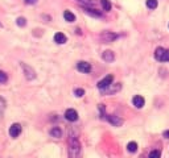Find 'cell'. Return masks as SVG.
Returning <instances> with one entry per match:
<instances>
[{
	"instance_id": "cell-1",
	"label": "cell",
	"mask_w": 169,
	"mask_h": 158,
	"mask_svg": "<svg viewBox=\"0 0 169 158\" xmlns=\"http://www.w3.org/2000/svg\"><path fill=\"white\" fill-rule=\"evenodd\" d=\"M81 154V144L77 137L70 136L69 138V156L70 157H78Z\"/></svg>"
},
{
	"instance_id": "cell-2",
	"label": "cell",
	"mask_w": 169,
	"mask_h": 158,
	"mask_svg": "<svg viewBox=\"0 0 169 158\" xmlns=\"http://www.w3.org/2000/svg\"><path fill=\"white\" fill-rule=\"evenodd\" d=\"M120 88H122L120 83H115V84H112V83H111L108 87H106V88L100 90V91H102L103 95H114V94H116L118 91H120Z\"/></svg>"
},
{
	"instance_id": "cell-3",
	"label": "cell",
	"mask_w": 169,
	"mask_h": 158,
	"mask_svg": "<svg viewBox=\"0 0 169 158\" xmlns=\"http://www.w3.org/2000/svg\"><path fill=\"white\" fill-rule=\"evenodd\" d=\"M118 37H119V36H118L116 33H112V32H103L102 34H100V38H102V41H103V42H106V44L115 41Z\"/></svg>"
},
{
	"instance_id": "cell-4",
	"label": "cell",
	"mask_w": 169,
	"mask_h": 158,
	"mask_svg": "<svg viewBox=\"0 0 169 158\" xmlns=\"http://www.w3.org/2000/svg\"><path fill=\"white\" fill-rule=\"evenodd\" d=\"M21 67H23L24 74H25V78H27L28 81H32V79L36 78V73H35V70H33L31 66H28V65H25V63H21Z\"/></svg>"
},
{
	"instance_id": "cell-5",
	"label": "cell",
	"mask_w": 169,
	"mask_h": 158,
	"mask_svg": "<svg viewBox=\"0 0 169 158\" xmlns=\"http://www.w3.org/2000/svg\"><path fill=\"white\" fill-rule=\"evenodd\" d=\"M112 81H114V75H111V74H110V75L104 77V78L102 79V81H99L96 86H98V88H99V90H103V88H106V87H108L110 84H111Z\"/></svg>"
},
{
	"instance_id": "cell-6",
	"label": "cell",
	"mask_w": 169,
	"mask_h": 158,
	"mask_svg": "<svg viewBox=\"0 0 169 158\" xmlns=\"http://www.w3.org/2000/svg\"><path fill=\"white\" fill-rule=\"evenodd\" d=\"M77 69H78V71L87 74V73L91 71V65L88 63V62L81 61V62H78V63H77Z\"/></svg>"
},
{
	"instance_id": "cell-7",
	"label": "cell",
	"mask_w": 169,
	"mask_h": 158,
	"mask_svg": "<svg viewBox=\"0 0 169 158\" xmlns=\"http://www.w3.org/2000/svg\"><path fill=\"white\" fill-rule=\"evenodd\" d=\"M65 119L69 120V121H77V120H78L77 111L73 110V108H69V110H66V112H65Z\"/></svg>"
},
{
	"instance_id": "cell-8",
	"label": "cell",
	"mask_w": 169,
	"mask_h": 158,
	"mask_svg": "<svg viewBox=\"0 0 169 158\" xmlns=\"http://www.w3.org/2000/svg\"><path fill=\"white\" fill-rule=\"evenodd\" d=\"M20 133H21V125H20V124H17V123L12 124L11 128H9V136L13 137V138H16V137L20 136Z\"/></svg>"
},
{
	"instance_id": "cell-9",
	"label": "cell",
	"mask_w": 169,
	"mask_h": 158,
	"mask_svg": "<svg viewBox=\"0 0 169 158\" xmlns=\"http://www.w3.org/2000/svg\"><path fill=\"white\" fill-rule=\"evenodd\" d=\"M106 119H107L108 123H111L114 127H120L122 124H123V120L120 117H118V116H114V115H107Z\"/></svg>"
},
{
	"instance_id": "cell-10",
	"label": "cell",
	"mask_w": 169,
	"mask_h": 158,
	"mask_svg": "<svg viewBox=\"0 0 169 158\" xmlns=\"http://www.w3.org/2000/svg\"><path fill=\"white\" fill-rule=\"evenodd\" d=\"M165 49L164 48H157L155 50V58L160 62H165Z\"/></svg>"
},
{
	"instance_id": "cell-11",
	"label": "cell",
	"mask_w": 169,
	"mask_h": 158,
	"mask_svg": "<svg viewBox=\"0 0 169 158\" xmlns=\"http://www.w3.org/2000/svg\"><path fill=\"white\" fill-rule=\"evenodd\" d=\"M83 12H85V13H87V15H90V16H92V17H102V12H99L96 9H91V8L87 7V5H83Z\"/></svg>"
},
{
	"instance_id": "cell-12",
	"label": "cell",
	"mask_w": 169,
	"mask_h": 158,
	"mask_svg": "<svg viewBox=\"0 0 169 158\" xmlns=\"http://www.w3.org/2000/svg\"><path fill=\"white\" fill-rule=\"evenodd\" d=\"M132 103H133V106L136 108H143V107H144L145 100H144V98H143V96H140V95H136V96H133Z\"/></svg>"
},
{
	"instance_id": "cell-13",
	"label": "cell",
	"mask_w": 169,
	"mask_h": 158,
	"mask_svg": "<svg viewBox=\"0 0 169 158\" xmlns=\"http://www.w3.org/2000/svg\"><path fill=\"white\" fill-rule=\"evenodd\" d=\"M102 58H103V61H106V62H112L114 59H115V54H114L111 50H106L102 54Z\"/></svg>"
},
{
	"instance_id": "cell-14",
	"label": "cell",
	"mask_w": 169,
	"mask_h": 158,
	"mask_svg": "<svg viewBox=\"0 0 169 158\" xmlns=\"http://www.w3.org/2000/svg\"><path fill=\"white\" fill-rule=\"evenodd\" d=\"M54 41H56L57 44H65L66 41H67V38H66V36L63 34V33L58 32V33H56V34H54Z\"/></svg>"
},
{
	"instance_id": "cell-15",
	"label": "cell",
	"mask_w": 169,
	"mask_h": 158,
	"mask_svg": "<svg viewBox=\"0 0 169 158\" xmlns=\"http://www.w3.org/2000/svg\"><path fill=\"white\" fill-rule=\"evenodd\" d=\"M49 133H50V136H52V137H54V138H61V137H62V131L58 127L52 128Z\"/></svg>"
},
{
	"instance_id": "cell-16",
	"label": "cell",
	"mask_w": 169,
	"mask_h": 158,
	"mask_svg": "<svg viewBox=\"0 0 169 158\" xmlns=\"http://www.w3.org/2000/svg\"><path fill=\"white\" fill-rule=\"evenodd\" d=\"M63 17H65L66 21H69V23H74L75 21V16L73 12H70V11H65L63 12Z\"/></svg>"
},
{
	"instance_id": "cell-17",
	"label": "cell",
	"mask_w": 169,
	"mask_h": 158,
	"mask_svg": "<svg viewBox=\"0 0 169 158\" xmlns=\"http://www.w3.org/2000/svg\"><path fill=\"white\" fill-rule=\"evenodd\" d=\"M157 0H147V7L151 9H156L157 8Z\"/></svg>"
},
{
	"instance_id": "cell-18",
	"label": "cell",
	"mask_w": 169,
	"mask_h": 158,
	"mask_svg": "<svg viewBox=\"0 0 169 158\" xmlns=\"http://www.w3.org/2000/svg\"><path fill=\"white\" fill-rule=\"evenodd\" d=\"M78 2L82 3L83 5H87V7H94V5H96L95 0H78Z\"/></svg>"
},
{
	"instance_id": "cell-19",
	"label": "cell",
	"mask_w": 169,
	"mask_h": 158,
	"mask_svg": "<svg viewBox=\"0 0 169 158\" xmlns=\"http://www.w3.org/2000/svg\"><path fill=\"white\" fill-rule=\"evenodd\" d=\"M127 150L131 152V153H135L137 150V144L136 142H130L128 145H127Z\"/></svg>"
},
{
	"instance_id": "cell-20",
	"label": "cell",
	"mask_w": 169,
	"mask_h": 158,
	"mask_svg": "<svg viewBox=\"0 0 169 158\" xmlns=\"http://www.w3.org/2000/svg\"><path fill=\"white\" fill-rule=\"evenodd\" d=\"M100 4H102V7H103L104 11H110V9H111V3H110L108 0H100Z\"/></svg>"
},
{
	"instance_id": "cell-21",
	"label": "cell",
	"mask_w": 169,
	"mask_h": 158,
	"mask_svg": "<svg viewBox=\"0 0 169 158\" xmlns=\"http://www.w3.org/2000/svg\"><path fill=\"white\" fill-rule=\"evenodd\" d=\"M74 95L77 98H82L83 95H85V90H82V88H75L74 90Z\"/></svg>"
},
{
	"instance_id": "cell-22",
	"label": "cell",
	"mask_w": 169,
	"mask_h": 158,
	"mask_svg": "<svg viewBox=\"0 0 169 158\" xmlns=\"http://www.w3.org/2000/svg\"><path fill=\"white\" fill-rule=\"evenodd\" d=\"M16 24H17L19 27H25L27 25V20H25L24 17H19L17 20H16Z\"/></svg>"
},
{
	"instance_id": "cell-23",
	"label": "cell",
	"mask_w": 169,
	"mask_h": 158,
	"mask_svg": "<svg viewBox=\"0 0 169 158\" xmlns=\"http://www.w3.org/2000/svg\"><path fill=\"white\" fill-rule=\"evenodd\" d=\"M7 79H8L7 74L0 70V83H6V82H7Z\"/></svg>"
},
{
	"instance_id": "cell-24",
	"label": "cell",
	"mask_w": 169,
	"mask_h": 158,
	"mask_svg": "<svg viewBox=\"0 0 169 158\" xmlns=\"http://www.w3.org/2000/svg\"><path fill=\"white\" fill-rule=\"evenodd\" d=\"M161 156V152L160 150H153L149 153V158H156V157H160Z\"/></svg>"
},
{
	"instance_id": "cell-25",
	"label": "cell",
	"mask_w": 169,
	"mask_h": 158,
	"mask_svg": "<svg viewBox=\"0 0 169 158\" xmlns=\"http://www.w3.org/2000/svg\"><path fill=\"white\" fill-rule=\"evenodd\" d=\"M165 62H169V50L165 52Z\"/></svg>"
},
{
	"instance_id": "cell-26",
	"label": "cell",
	"mask_w": 169,
	"mask_h": 158,
	"mask_svg": "<svg viewBox=\"0 0 169 158\" xmlns=\"http://www.w3.org/2000/svg\"><path fill=\"white\" fill-rule=\"evenodd\" d=\"M28 4H35V3H37V0H25Z\"/></svg>"
},
{
	"instance_id": "cell-27",
	"label": "cell",
	"mask_w": 169,
	"mask_h": 158,
	"mask_svg": "<svg viewBox=\"0 0 169 158\" xmlns=\"http://www.w3.org/2000/svg\"><path fill=\"white\" fill-rule=\"evenodd\" d=\"M164 137H165V138H169V131L164 132Z\"/></svg>"
},
{
	"instance_id": "cell-28",
	"label": "cell",
	"mask_w": 169,
	"mask_h": 158,
	"mask_svg": "<svg viewBox=\"0 0 169 158\" xmlns=\"http://www.w3.org/2000/svg\"><path fill=\"white\" fill-rule=\"evenodd\" d=\"M0 25H2V24H0Z\"/></svg>"
}]
</instances>
